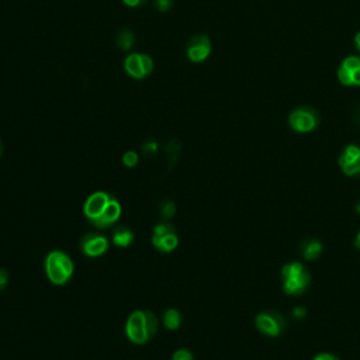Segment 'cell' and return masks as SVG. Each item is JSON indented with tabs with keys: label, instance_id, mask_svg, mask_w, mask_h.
Instances as JSON below:
<instances>
[{
	"label": "cell",
	"instance_id": "obj_20",
	"mask_svg": "<svg viewBox=\"0 0 360 360\" xmlns=\"http://www.w3.org/2000/svg\"><path fill=\"white\" fill-rule=\"evenodd\" d=\"M139 162V155L135 151H127L123 157V164L127 168H135Z\"/></svg>",
	"mask_w": 360,
	"mask_h": 360
},
{
	"label": "cell",
	"instance_id": "obj_19",
	"mask_svg": "<svg viewBox=\"0 0 360 360\" xmlns=\"http://www.w3.org/2000/svg\"><path fill=\"white\" fill-rule=\"evenodd\" d=\"M141 64H142V68H144V72H145L146 76L151 75V74L154 72L155 64H154V59H153L151 56H149V55L141 54Z\"/></svg>",
	"mask_w": 360,
	"mask_h": 360
},
{
	"label": "cell",
	"instance_id": "obj_9",
	"mask_svg": "<svg viewBox=\"0 0 360 360\" xmlns=\"http://www.w3.org/2000/svg\"><path fill=\"white\" fill-rule=\"evenodd\" d=\"M338 165L346 176L359 177L360 176V146L353 145V144L345 146V149L338 158Z\"/></svg>",
	"mask_w": 360,
	"mask_h": 360
},
{
	"label": "cell",
	"instance_id": "obj_31",
	"mask_svg": "<svg viewBox=\"0 0 360 360\" xmlns=\"http://www.w3.org/2000/svg\"><path fill=\"white\" fill-rule=\"evenodd\" d=\"M355 210H356L357 214H360V199L357 200V203H356V205H355Z\"/></svg>",
	"mask_w": 360,
	"mask_h": 360
},
{
	"label": "cell",
	"instance_id": "obj_3",
	"mask_svg": "<svg viewBox=\"0 0 360 360\" xmlns=\"http://www.w3.org/2000/svg\"><path fill=\"white\" fill-rule=\"evenodd\" d=\"M75 272L71 256L63 251H52L45 258V275L55 286L67 284Z\"/></svg>",
	"mask_w": 360,
	"mask_h": 360
},
{
	"label": "cell",
	"instance_id": "obj_15",
	"mask_svg": "<svg viewBox=\"0 0 360 360\" xmlns=\"http://www.w3.org/2000/svg\"><path fill=\"white\" fill-rule=\"evenodd\" d=\"M135 34L130 28H120L115 34V45L122 51H130L135 45Z\"/></svg>",
	"mask_w": 360,
	"mask_h": 360
},
{
	"label": "cell",
	"instance_id": "obj_32",
	"mask_svg": "<svg viewBox=\"0 0 360 360\" xmlns=\"http://www.w3.org/2000/svg\"><path fill=\"white\" fill-rule=\"evenodd\" d=\"M2 154H3V144L0 141V157H2Z\"/></svg>",
	"mask_w": 360,
	"mask_h": 360
},
{
	"label": "cell",
	"instance_id": "obj_2",
	"mask_svg": "<svg viewBox=\"0 0 360 360\" xmlns=\"http://www.w3.org/2000/svg\"><path fill=\"white\" fill-rule=\"evenodd\" d=\"M311 284L310 270L302 262H290L282 269V287L284 294L297 297L304 294Z\"/></svg>",
	"mask_w": 360,
	"mask_h": 360
},
{
	"label": "cell",
	"instance_id": "obj_16",
	"mask_svg": "<svg viewBox=\"0 0 360 360\" xmlns=\"http://www.w3.org/2000/svg\"><path fill=\"white\" fill-rule=\"evenodd\" d=\"M338 79L344 86H360V67L350 71L339 67Z\"/></svg>",
	"mask_w": 360,
	"mask_h": 360
},
{
	"label": "cell",
	"instance_id": "obj_27",
	"mask_svg": "<svg viewBox=\"0 0 360 360\" xmlns=\"http://www.w3.org/2000/svg\"><path fill=\"white\" fill-rule=\"evenodd\" d=\"M306 315H307V311H306L304 307H295V308L293 310V317H294L295 319H303Z\"/></svg>",
	"mask_w": 360,
	"mask_h": 360
},
{
	"label": "cell",
	"instance_id": "obj_22",
	"mask_svg": "<svg viewBox=\"0 0 360 360\" xmlns=\"http://www.w3.org/2000/svg\"><path fill=\"white\" fill-rule=\"evenodd\" d=\"M175 231V227L166 221H162L159 223L155 228H154V234L155 235H165V234H169V232H173Z\"/></svg>",
	"mask_w": 360,
	"mask_h": 360
},
{
	"label": "cell",
	"instance_id": "obj_11",
	"mask_svg": "<svg viewBox=\"0 0 360 360\" xmlns=\"http://www.w3.org/2000/svg\"><path fill=\"white\" fill-rule=\"evenodd\" d=\"M153 244L154 247L162 252V254H170L172 251H175L179 245V238L176 235V232H169L165 235H155L153 236Z\"/></svg>",
	"mask_w": 360,
	"mask_h": 360
},
{
	"label": "cell",
	"instance_id": "obj_10",
	"mask_svg": "<svg viewBox=\"0 0 360 360\" xmlns=\"http://www.w3.org/2000/svg\"><path fill=\"white\" fill-rule=\"evenodd\" d=\"M120 217H122V204L118 203L115 197H111L103 216L99 220H96L92 225L96 227L98 229H107L111 228L118 221Z\"/></svg>",
	"mask_w": 360,
	"mask_h": 360
},
{
	"label": "cell",
	"instance_id": "obj_6",
	"mask_svg": "<svg viewBox=\"0 0 360 360\" xmlns=\"http://www.w3.org/2000/svg\"><path fill=\"white\" fill-rule=\"evenodd\" d=\"M80 251L89 258H99L103 256L110 247L109 239L99 232H89L86 234L79 243Z\"/></svg>",
	"mask_w": 360,
	"mask_h": 360
},
{
	"label": "cell",
	"instance_id": "obj_23",
	"mask_svg": "<svg viewBox=\"0 0 360 360\" xmlns=\"http://www.w3.org/2000/svg\"><path fill=\"white\" fill-rule=\"evenodd\" d=\"M154 5L158 12L166 13L173 8V0H154Z\"/></svg>",
	"mask_w": 360,
	"mask_h": 360
},
{
	"label": "cell",
	"instance_id": "obj_30",
	"mask_svg": "<svg viewBox=\"0 0 360 360\" xmlns=\"http://www.w3.org/2000/svg\"><path fill=\"white\" fill-rule=\"evenodd\" d=\"M355 45H356V49L360 52V32L355 37Z\"/></svg>",
	"mask_w": 360,
	"mask_h": 360
},
{
	"label": "cell",
	"instance_id": "obj_24",
	"mask_svg": "<svg viewBox=\"0 0 360 360\" xmlns=\"http://www.w3.org/2000/svg\"><path fill=\"white\" fill-rule=\"evenodd\" d=\"M9 283V272L5 269H0V291L5 290Z\"/></svg>",
	"mask_w": 360,
	"mask_h": 360
},
{
	"label": "cell",
	"instance_id": "obj_12",
	"mask_svg": "<svg viewBox=\"0 0 360 360\" xmlns=\"http://www.w3.org/2000/svg\"><path fill=\"white\" fill-rule=\"evenodd\" d=\"M324 251V245L317 238H308L300 244V254L306 260H315L321 256Z\"/></svg>",
	"mask_w": 360,
	"mask_h": 360
},
{
	"label": "cell",
	"instance_id": "obj_8",
	"mask_svg": "<svg viewBox=\"0 0 360 360\" xmlns=\"http://www.w3.org/2000/svg\"><path fill=\"white\" fill-rule=\"evenodd\" d=\"M111 197L113 196H110L106 192H96L87 197V200L85 201L83 212H85V217L90 224H93L96 220H99L103 216Z\"/></svg>",
	"mask_w": 360,
	"mask_h": 360
},
{
	"label": "cell",
	"instance_id": "obj_14",
	"mask_svg": "<svg viewBox=\"0 0 360 360\" xmlns=\"http://www.w3.org/2000/svg\"><path fill=\"white\" fill-rule=\"evenodd\" d=\"M134 232L126 227H117L111 234V243L118 248H127L134 243Z\"/></svg>",
	"mask_w": 360,
	"mask_h": 360
},
{
	"label": "cell",
	"instance_id": "obj_26",
	"mask_svg": "<svg viewBox=\"0 0 360 360\" xmlns=\"http://www.w3.org/2000/svg\"><path fill=\"white\" fill-rule=\"evenodd\" d=\"M158 151V144L157 142H148L145 146H144V153L145 154H155Z\"/></svg>",
	"mask_w": 360,
	"mask_h": 360
},
{
	"label": "cell",
	"instance_id": "obj_18",
	"mask_svg": "<svg viewBox=\"0 0 360 360\" xmlns=\"http://www.w3.org/2000/svg\"><path fill=\"white\" fill-rule=\"evenodd\" d=\"M159 214H161L162 218H165V221L172 220L173 216L176 214V205H175V203H172V201H165V203L161 205V208H159Z\"/></svg>",
	"mask_w": 360,
	"mask_h": 360
},
{
	"label": "cell",
	"instance_id": "obj_4",
	"mask_svg": "<svg viewBox=\"0 0 360 360\" xmlns=\"http://www.w3.org/2000/svg\"><path fill=\"white\" fill-rule=\"evenodd\" d=\"M258 331L269 338L280 337L287 328L286 318L276 310H263L255 317Z\"/></svg>",
	"mask_w": 360,
	"mask_h": 360
},
{
	"label": "cell",
	"instance_id": "obj_29",
	"mask_svg": "<svg viewBox=\"0 0 360 360\" xmlns=\"http://www.w3.org/2000/svg\"><path fill=\"white\" fill-rule=\"evenodd\" d=\"M355 248L360 252V231L355 236Z\"/></svg>",
	"mask_w": 360,
	"mask_h": 360
},
{
	"label": "cell",
	"instance_id": "obj_17",
	"mask_svg": "<svg viewBox=\"0 0 360 360\" xmlns=\"http://www.w3.org/2000/svg\"><path fill=\"white\" fill-rule=\"evenodd\" d=\"M164 324L169 329V331H175L180 325H182V314L179 313V310L169 308L164 314Z\"/></svg>",
	"mask_w": 360,
	"mask_h": 360
},
{
	"label": "cell",
	"instance_id": "obj_5",
	"mask_svg": "<svg viewBox=\"0 0 360 360\" xmlns=\"http://www.w3.org/2000/svg\"><path fill=\"white\" fill-rule=\"evenodd\" d=\"M319 124V115L311 107H298L289 115V126L298 134L314 131Z\"/></svg>",
	"mask_w": 360,
	"mask_h": 360
},
{
	"label": "cell",
	"instance_id": "obj_13",
	"mask_svg": "<svg viewBox=\"0 0 360 360\" xmlns=\"http://www.w3.org/2000/svg\"><path fill=\"white\" fill-rule=\"evenodd\" d=\"M124 71L128 76H131L135 80H141L146 78L142 64H141V54H130L124 59Z\"/></svg>",
	"mask_w": 360,
	"mask_h": 360
},
{
	"label": "cell",
	"instance_id": "obj_25",
	"mask_svg": "<svg viewBox=\"0 0 360 360\" xmlns=\"http://www.w3.org/2000/svg\"><path fill=\"white\" fill-rule=\"evenodd\" d=\"M313 360H341L337 355L334 353H329V352H322V353H318L314 356Z\"/></svg>",
	"mask_w": 360,
	"mask_h": 360
},
{
	"label": "cell",
	"instance_id": "obj_21",
	"mask_svg": "<svg viewBox=\"0 0 360 360\" xmlns=\"http://www.w3.org/2000/svg\"><path fill=\"white\" fill-rule=\"evenodd\" d=\"M172 360H194V356L188 349H179L172 355Z\"/></svg>",
	"mask_w": 360,
	"mask_h": 360
},
{
	"label": "cell",
	"instance_id": "obj_28",
	"mask_svg": "<svg viewBox=\"0 0 360 360\" xmlns=\"http://www.w3.org/2000/svg\"><path fill=\"white\" fill-rule=\"evenodd\" d=\"M124 5H127L128 8H139L142 5H145L146 0H123Z\"/></svg>",
	"mask_w": 360,
	"mask_h": 360
},
{
	"label": "cell",
	"instance_id": "obj_1",
	"mask_svg": "<svg viewBox=\"0 0 360 360\" xmlns=\"http://www.w3.org/2000/svg\"><path fill=\"white\" fill-rule=\"evenodd\" d=\"M158 318L149 310L134 311L126 324V335L135 345H145L158 333Z\"/></svg>",
	"mask_w": 360,
	"mask_h": 360
},
{
	"label": "cell",
	"instance_id": "obj_7",
	"mask_svg": "<svg viewBox=\"0 0 360 360\" xmlns=\"http://www.w3.org/2000/svg\"><path fill=\"white\" fill-rule=\"evenodd\" d=\"M212 40H210L205 34H196L193 36L186 45V56L189 61L194 64L204 63L205 59L212 54Z\"/></svg>",
	"mask_w": 360,
	"mask_h": 360
}]
</instances>
